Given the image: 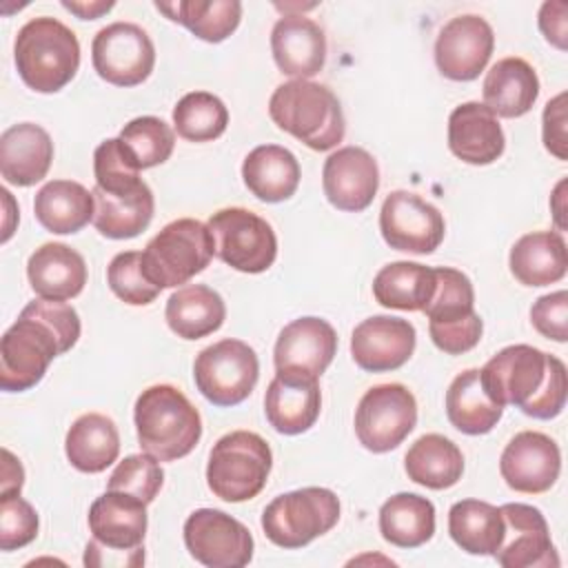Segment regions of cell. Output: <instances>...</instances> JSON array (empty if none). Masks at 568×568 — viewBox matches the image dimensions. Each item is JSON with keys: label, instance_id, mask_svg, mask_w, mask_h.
I'll use <instances>...</instances> for the list:
<instances>
[{"label": "cell", "instance_id": "cell-9", "mask_svg": "<svg viewBox=\"0 0 568 568\" xmlns=\"http://www.w3.org/2000/svg\"><path fill=\"white\" fill-rule=\"evenodd\" d=\"M339 519V499L328 488H300L277 495L262 513L268 541L280 548H302L326 535Z\"/></svg>", "mask_w": 568, "mask_h": 568}, {"label": "cell", "instance_id": "cell-4", "mask_svg": "<svg viewBox=\"0 0 568 568\" xmlns=\"http://www.w3.org/2000/svg\"><path fill=\"white\" fill-rule=\"evenodd\" d=\"M13 60L22 82L38 93L64 89L80 67L78 36L60 20L40 16L16 36Z\"/></svg>", "mask_w": 568, "mask_h": 568}, {"label": "cell", "instance_id": "cell-40", "mask_svg": "<svg viewBox=\"0 0 568 568\" xmlns=\"http://www.w3.org/2000/svg\"><path fill=\"white\" fill-rule=\"evenodd\" d=\"M448 532L468 555H495L504 537V519L488 501L462 499L448 510Z\"/></svg>", "mask_w": 568, "mask_h": 568}, {"label": "cell", "instance_id": "cell-13", "mask_svg": "<svg viewBox=\"0 0 568 568\" xmlns=\"http://www.w3.org/2000/svg\"><path fill=\"white\" fill-rule=\"evenodd\" d=\"M417 424L415 395L404 384L368 388L355 408V435L371 453L397 448Z\"/></svg>", "mask_w": 568, "mask_h": 568}, {"label": "cell", "instance_id": "cell-22", "mask_svg": "<svg viewBox=\"0 0 568 568\" xmlns=\"http://www.w3.org/2000/svg\"><path fill=\"white\" fill-rule=\"evenodd\" d=\"M337 353V333L322 317H300L286 324L275 342V371L306 373L320 379Z\"/></svg>", "mask_w": 568, "mask_h": 568}, {"label": "cell", "instance_id": "cell-35", "mask_svg": "<svg viewBox=\"0 0 568 568\" xmlns=\"http://www.w3.org/2000/svg\"><path fill=\"white\" fill-rule=\"evenodd\" d=\"M404 468L410 481L430 490H444L462 479L464 455L448 437L428 433L408 448Z\"/></svg>", "mask_w": 568, "mask_h": 568}, {"label": "cell", "instance_id": "cell-7", "mask_svg": "<svg viewBox=\"0 0 568 568\" xmlns=\"http://www.w3.org/2000/svg\"><path fill=\"white\" fill-rule=\"evenodd\" d=\"M215 255L209 226L193 217L169 222L142 251V268L158 288H178L202 273Z\"/></svg>", "mask_w": 568, "mask_h": 568}, {"label": "cell", "instance_id": "cell-52", "mask_svg": "<svg viewBox=\"0 0 568 568\" xmlns=\"http://www.w3.org/2000/svg\"><path fill=\"white\" fill-rule=\"evenodd\" d=\"M564 186H566V180H561V182L557 184L555 193H552V204H555V220H557L559 229H566V222L561 220V215H564V204H561V200H564V195H561Z\"/></svg>", "mask_w": 568, "mask_h": 568}, {"label": "cell", "instance_id": "cell-39", "mask_svg": "<svg viewBox=\"0 0 568 568\" xmlns=\"http://www.w3.org/2000/svg\"><path fill=\"white\" fill-rule=\"evenodd\" d=\"M435 291V268L417 262H390L373 280V295L386 308L422 311Z\"/></svg>", "mask_w": 568, "mask_h": 568}, {"label": "cell", "instance_id": "cell-29", "mask_svg": "<svg viewBox=\"0 0 568 568\" xmlns=\"http://www.w3.org/2000/svg\"><path fill=\"white\" fill-rule=\"evenodd\" d=\"M508 264L515 280L524 286L555 284L568 268L566 240L559 231L526 233L513 244Z\"/></svg>", "mask_w": 568, "mask_h": 568}, {"label": "cell", "instance_id": "cell-10", "mask_svg": "<svg viewBox=\"0 0 568 568\" xmlns=\"http://www.w3.org/2000/svg\"><path fill=\"white\" fill-rule=\"evenodd\" d=\"M67 353L55 331L40 317L20 311V317L0 339V388L22 393L33 388L53 357Z\"/></svg>", "mask_w": 568, "mask_h": 568}, {"label": "cell", "instance_id": "cell-21", "mask_svg": "<svg viewBox=\"0 0 568 568\" xmlns=\"http://www.w3.org/2000/svg\"><path fill=\"white\" fill-rule=\"evenodd\" d=\"M326 200L348 213L371 206L379 189V169L375 158L362 146H342L331 153L322 169Z\"/></svg>", "mask_w": 568, "mask_h": 568}, {"label": "cell", "instance_id": "cell-36", "mask_svg": "<svg viewBox=\"0 0 568 568\" xmlns=\"http://www.w3.org/2000/svg\"><path fill=\"white\" fill-rule=\"evenodd\" d=\"M446 415L459 433L486 435L497 426L504 408L486 395L479 382V368H468L446 390Z\"/></svg>", "mask_w": 568, "mask_h": 568}, {"label": "cell", "instance_id": "cell-5", "mask_svg": "<svg viewBox=\"0 0 568 568\" xmlns=\"http://www.w3.org/2000/svg\"><path fill=\"white\" fill-rule=\"evenodd\" d=\"M146 504L133 495L106 490L89 508L93 539L84 548L87 566H142Z\"/></svg>", "mask_w": 568, "mask_h": 568}, {"label": "cell", "instance_id": "cell-43", "mask_svg": "<svg viewBox=\"0 0 568 568\" xmlns=\"http://www.w3.org/2000/svg\"><path fill=\"white\" fill-rule=\"evenodd\" d=\"M140 166L120 138H109L93 153L95 186L106 193H124L140 186Z\"/></svg>", "mask_w": 568, "mask_h": 568}, {"label": "cell", "instance_id": "cell-33", "mask_svg": "<svg viewBox=\"0 0 568 568\" xmlns=\"http://www.w3.org/2000/svg\"><path fill=\"white\" fill-rule=\"evenodd\" d=\"M64 453L71 466L80 473L106 470L120 453V433L111 417L102 413L80 415L67 430Z\"/></svg>", "mask_w": 568, "mask_h": 568}, {"label": "cell", "instance_id": "cell-44", "mask_svg": "<svg viewBox=\"0 0 568 568\" xmlns=\"http://www.w3.org/2000/svg\"><path fill=\"white\" fill-rule=\"evenodd\" d=\"M106 282L113 295L131 306H146L162 291L146 277L142 268V253L138 251L118 253L106 266Z\"/></svg>", "mask_w": 568, "mask_h": 568}, {"label": "cell", "instance_id": "cell-48", "mask_svg": "<svg viewBox=\"0 0 568 568\" xmlns=\"http://www.w3.org/2000/svg\"><path fill=\"white\" fill-rule=\"evenodd\" d=\"M544 146L557 158L566 160L568 158V138H566V93L555 95L548 100L544 109Z\"/></svg>", "mask_w": 568, "mask_h": 568}, {"label": "cell", "instance_id": "cell-15", "mask_svg": "<svg viewBox=\"0 0 568 568\" xmlns=\"http://www.w3.org/2000/svg\"><path fill=\"white\" fill-rule=\"evenodd\" d=\"M184 546L209 568H242L253 559L251 530L217 508H197L186 517Z\"/></svg>", "mask_w": 568, "mask_h": 568}, {"label": "cell", "instance_id": "cell-23", "mask_svg": "<svg viewBox=\"0 0 568 568\" xmlns=\"http://www.w3.org/2000/svg\"><path fill=\"white\" fill-rule=\"evenodd\" d=\"M322 393L317 377L295 371H277L264 395L268 424L282 435L306 433L320 417Z\"/></svg>", "mask_w": 568, "mask_h": 568}, {"label": "cell", "instance_id": "cell-12", "mask_svg": "<svg viewBox=\"0 0 568 568\" xmlns=\"http://www.w3.org/2000/svg\"><path fill=\"white\" fill-rule=\"evenodd\" d=\"M215 255L235 271L264 273L277 257V237L273 226L257 213L231 206L215 211L206 222Z\"/></svg>", "mask_w": 568, "mask_h": 568}, {"label": "cell", "instance_id": "cell-26", "mask_svg": "<svg viewBox=\"0 0 568 568\" xmlns=\"http://www.w3.org/2000/svg\"><path fill=\"white\" fill-rule=\"evenodd\" d=\"M53 162L51 135L33 122H20L0 135V173L7 184L33 186Z\"/></svg>", "mask_w": 568, "mask_h": 568}, {"label": "cell", "instance_id": "cell-6", "mask_svg": "<svg viewBox=\"0 0 568 568\" xmlns=\"http://www.w3.org/2000/svg\"><path fill=\"white\" fill-rule=\"evenodd\" d=\"M271 466L273 453L262 435L233 430L213 444L206 464V484L224 501H248L266 486Z\"/></svg>", "mask_w": 568, "mask_h": 568}, {"label": "cell", "instance_id": "cell-41", "mask_svg": "<svg viewBox=\"0 0 568 568\" xmlns=\"http://www.w3.org/2000/svg\"><path fill=\"white\" fill-rule=\"evenodd\" d=\"M229 109L209 91H191L173 106V126L189 142H211L226 131Z\"/></svg>", "mask_w": 568, "mask_h": 568}, {"label": "cell", "instance_id": "cell-27", "mask_svg": "<svg viewBox=\"0 0 568 568\" xmlns=\"http://www.w3.org/2000/svg\"><path fill=\"white\" fill-rule=\"evenodd\" d=\"M27 277L42 300H73L87 284L84 257L62 242H47L29 255Z\"/></svg>", "mask_w": 568, "mask_h": 568}, {"label": "cell", "instance_id": "cell-25", "mask_svg": "<svg viewBox=\"0 0 568 568\" xmlns=\"http://www.w3.org/2000/svg\"><path fill=\"white\" fill-rule=\"evenodd\" d=\"M448 149L466 164H493L506 149L497 115H493L484 102H464L455 106L448 118Z\"/></svg>", "mask_w": 568, "mask_h": 568}, {"label": "cell", "instance_id": "cell-14", "mask_svg": "<svg viewBox=\"0 0 568 568\" xmlns=\"http://www.w3.org/2000/svg\"><path fill=\"white\" fill-rule=\"evenodd\" d=\"M91 62L95 73L115 87L142 84L155 64L151 36L133 22H113L102 27L91 42Z\"/></svg>", "mask_w": 568, "mask_h": 568}, {"label": "cell", "instance_id": "cell-2", "mask_svg": "<svg viewBox=\"0 0 568 568\" xmlns=\"http://www.w3.org/2000/svg\"><path fill=\"white\" fill-rule=\"evenodd\" d=\"M133 419L142 453L158 462L186 457L202 437V417L197 408L171 384L144 388L135 399Z\"/></svg>", "mask_w": 568, "mask_h": 568}, {"label": "cell", "instance_id": "cell-45", "mask_svg": "<svg viewBox=\"0 0 568 568\" xmlns=\"http://www.w3.org/2000/svg\"><path fill=\"white\" fill-rule=\"evenodd\" d=\"M164 484V470L155 457L140 453L124 457L109 477L106 490H118L151 504Z\"/></svg>", "mask_w": 568, "mask_h": 568}, {"label": "cell", "instance_id": "cell-16", "mask_svg": "<svg viewBox=\"0 0 568 568\" xmlns=\"http://www.w3.org/2000/svg\"><path fill=\"white\" fill-rule=\"evenodd\" d=\"M379 231L390 248L426 255L442 244L446 224L430 202L410 191H393L382 204Z\"/></svg>", "mask_w": 568, "mask_h": 568}, {"label": "cell", "instance_id": "cell-51", "mask_svg": "<svg viewBox=\"0 0 568 568\" xmlns=\"http://www.w3.org/2000/svg\"><path fill=\"white\" fill-rule=\"evenodd\" d=\"M113 4H115V2H111V0H109V2H104V0H91V2H84V0H80V2L62 0V7H64L67 11H71V13H75L80 20H95V18H100L102 13L111 11Z\"/></svg>", "mask_w": 568, "mask_h": 568}, {"label": "cell", "instance_id": "cell-11", "mask_svg": "<svg viewBox=\"0 0 568 568\" xmlns=\"http://www.w3.org/2000/svg\"><path fill=\"white\" fill-rule=\"evenodd\" d=\"M260 362L255 351L233 337H224L202 348L193 362L197 390L215 406H237L255 388Z\"/></svg>", "mask_w": 568, "mask_h": 568}, {"label": "cell", "instance_id": "cell-3", "mask_svg": "<svg viewBox=\"0 0 568 568\" xmlns=\"http://www.w3.org/2000/svg\"><path fill=\"white\" fill-rule=\"evenodd\" d=\"M271 120L313 151H328L344 140L346 120L337 95L311 80H288L268 100Z\"/></svg>", "mask_w": 568, "mask_h": 568}, {"label": "cell", "instance_id": "cell-32", "mask_svg": "<svg viewBox=\"0 0 568 568\" xmlns=\"http://www.w3.org/2000/svg\"><path fill=\"white\" fill-rule=\"evenodd\" d=\"M33 213L49 233L69 235L78 233L93 220L95 200L80 182L51 180L36 193Z\"/></svg>", "mask_w": 568, "mask_h": 568}, {"label": "cell", "instance_id": "cell-20", "mask_svg": "<svg viewBox=\"0 0 568 568\" xmlns=\"http://www.w3.org/2000/svg\"><path fill=\"white\" fill-rule=\"evenodd\" d=\"M417 333L408 320L373 315L351 335L353 362L366 373H386L404 366L415 351Z\"/></svg>", "mask_w": 568, "mask_h": 568}, {"label": "cell", "instance_id": "cell-24", "mask_svg": "<svg viewBox=\"0 0 568 568\" xmlns=\"http://www.w3.org/2000/svg\"><path fill=\"white\" fill-rule=\"evenodd\" d=\"M271 51L277 69L295 80L317 75L326 62V36L302 13H284L271 31Z\"/></svg>", "mask_w": 568, "mask_h": 568}, {"label": "cell", "instance_id": "cell-28", "mask_svg": "<svg viewBox=\"0 0 568 568\" xmlns=\"http://www.w3.org/2000/svg\"><path fill=\"white\" fill-rule=\"evenodd\" d=\"M481 93L493 115L521 118L539 95V78L524 58H501L486 73Z\"/></svg>", "mask_w": 568, "mask_h": 568}, {"label": "cell", "instance_id": "cell-18", "mask_svg": "<svg viewBox=\"0 0 568 568\" xmlns=\"http://www.w3.org/2000/svg\"><path fill=\"white\" fill-rule=\"evenodd\" d=\"M504 537L495 559L504 568H557L559 557L550 541L546 517L528 504H504Z\"/></svg>", "mask_w": 568, "mask_h": 568}, {"label": "cell", "instance_id": "cell-8", "mask_svg": "<svg viewBox=\"0 0 568 568\" xmlns=\"http://www.w3.org/2000/svg\"><path fill=\"white\" fill-rule=\"evenodd\" d=\"M428 317V333L433 344L448 353L462 355L475 348L484 333V322L475 311V291L457 268H435V291L422 308Z\"/></svg>", "mask_w": 568, "mask_h": 568}, {"label": "cell", "instance_id": "cell-49", "mask_svg": "<svg viewBox=\"0 0 568 568\" xmlns=\"http://www.w3.org/2000/svg\"><path fill=\"white\" fill-rule=\"evenodd\" d=\"M568 4L566 2H544L539 11V29L544 38L557 47L559 51H566L568 42Z\"/></svg>", "mask_w": 568, "mask_h": 568}, {"label": "cell", "instance_id": "cell-38", "mask_svg": "<svg viewBox=\"0 0 568 568\" xmlns=\"http://www.w3.org/2000/svg\"><path fill=\"white\" fill-rule=\"evenodd\" d=\"M155 9L211 44L226 40L242 20V2L237 0L155 2Z\"/></svg>", "mask_w": 568, "mask_h": 568}, {"label": "cell", "instance_id": "cell-34", "mask_svg": "<svg viewBox=\"0 0 568 568\" xmlns=\"http://www.w3.org/2000/svg\"><path fill=\"white\" fill-rule=\"evenodd\" d=\"M169 328L182 339H200L215 333L226 317L224 300L206 284L180 286L166 302Z\"/></svg>", "mask_w": 568, "mask_h": 568}, {"label": "cell", "instance_id": "cell-50", "mask_svg": "<svg viewBox=\"0 0 568 568\" xmlns=\"http://www.w3.org/2000/svg\"><path fill=\"white\" fill-rule=\"evenodd\" d=\"M2 488H0V497H13L20 495L22 484H24V470L20 459H16L7 448L2 450Z\"/></svg>", "mask_w": 568, "mask_h": 568}, {"label": "cell", "instance_id": "cell-1", "mask_svg": "<svg viewBox=\"0 0 568 568\" xmlns=\"http://www.w3.org/2000/svg\"><path fill=\"white\" fill-rule=\"evenodd\" d=\"M479 382L495 404L517 406L535 419H552L566 406L564 362L528 344L506 346L493 355L479 371Z\"/></svg>", "mask_w": 568, "mask_h": 568}, {"label": "cell", "instance_id": "cell-46", "mask_svg": "<svg viewBox=\"0 0 568 568\" xmlns=\"http://www.w3.org/2000/svg\"><path fill=\"white\" fill-rule=\"evenodd\" d=\"M38 513L20 495L0 497V548L4 552L22 548L38 537Z\"/></svg>", "mask_w": 568, "mask_h": 568}, {"label": "cell", "instance_id": "cell-47", "mask_svg": "<svg viewBox=\"0 0 568 568\" xmlns=\"http://www.w3.org/2000/svg\"><path fill=\"white\" fill-rule=\"evenodd\" d=\"M530 322L548 339L566 342L568 339V293L555 291L541 295L530 308Z\"/></svg>", "mask_w": 568, "mask_h": 568}, {"label": "cell", "instance_id": "cell-30", "mask_svg": "<svg viewBox=\"0 0 568 568\" xmlns=\"http://www.w3.org/2000/svg\"><path fill=\"white\" fill-rule=\"evenodd\" d=\"M246 189L262 202H284L300 186L297 158L280 144L255 146L242 164Z\"/></svg>", "mask_w": 568, "mask_h": 568}, {"label": "cell", "instance_id": "cell-19", "mask_svg": "<svg viewBox=\"0 0 568 568\" xmlns=\"http://www.w3.org/2000/svg\"><path fill=\"white\" fill-rule=\"evenodd\" d=\"M561 470V453L552 437L539 430L517 433L499 457V473L508 488L526 495L550 490Z\"/></svg>", "mask_w": 568, "mask_h": 568}, {"label": "cell", "instance_id": "cell-31", "mask_svg": "<svg viewBox=\"0 0 568 568\" xmlns=\"http://www.w3.org/2000/svg\"><path fill=\"white\" fill-rule=\"evenodd\" d=\"M91 193L95 200L93 226L109 240L135 237L153 220L155 200L146 182L124 193H106L98 186Z\"/></svg>", "mask_w": 568, "mask_h": 568}, {"label": "cell", "instance_id": "cell-42", "mask_svg": "<svg viewBox=\"0 0 568 568\" xmlns=\"http://www.w3.org/2000/svg\"><path fill=\"white\" fill-rule=\"evenodd\" d=\"M120 140L131 151L140 169H151L166 162L175 146L173 129L155 115H142L124 124Z\"/></svg>", "mask_w": 568, "mask_h": 568}, {"label": "cell", "instance_id": "cell-17", "mask_svg": "<svg viewBox=\"0 0 568 568\" xmlns=\"http://www.w3.org/2000/svg\"><path fill=\"white\" fill-rule=\"evenodd\" d=\"M493 47V27L481 16H457L439 29L435 40V64L448 80L470 82L486 69Z\"/></svg>", "mask_w": 568, "mask_h": 568}, {"label": "cell", "instance_id": "cell-37", "mask_svg": "<svg viewBox=\"0 0 568 568\" xmlns=\"http://www.w3.org/2000/svg\"><path fill=\"white\" fill-rule=\"evenodd\" d=\"M379 532L397 548H419L435 532V506L415 493H397L379 508Z\"/></svg>", "mask_w": 568, "mask_h": 568}]
</instances>
